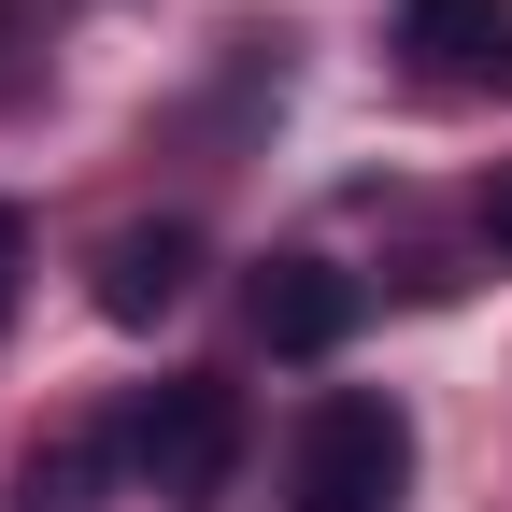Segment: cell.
Wrapping results in <instances>:
<instances>
[{"label":"cell","instance_id":"cell-8","mask_svg":"<svg viewBox=\"0 0 512 512\" xmlns=\"http://www.w3.org/2000/svg\"><path fill=\"white\" fill-rule=\"evenodd\" d=\"M484 242L512 256V171H484Z\"/></svg>","mask_w":512,"mask_h":512},{"label":"cell","instance_id":"cell-1","mask_svg":"<svg viewBox=\"0 0 512 512\" xmlns=\"http://www.w3.org/2000/svg\"><path fill=\"white\" fill-rule=\"evenodd\" d=\"M413 498V413L342 384L328 413L299 427V470H285V512H399Z\"/></svg>","mask_w":512,"mask_h":512},{"label":"cell","instance_id":"cell-5","mask_svg":"<svg viewBox=\"0 0 512 512\" xmlns=\"http://www.w3.org/2000/svg\"><path fill=\"white\" fill-rule=\"evenodd\" d=\"M185 285H200V228H114L100 242V313L114 328H157Z\"/></svg>","mask_w":512,"mask_h":512},{"label":"cell","instance_id":"cell-6","mask_svg":"<svg viewBox=\"0 0 512 512\" xmlns=\"http://www.w3.org/2000/svg\"><path fill=\"white\" fill-rule=\"evenodd\" d=\"M114 456H128V441H100V427H72V441H29V470H15V512H100Z\"/></svg>","mask_w":512,"mask_h":512},{"label":"cell","instance_id":"cell-3","mask_svg":"<svg viewBox=\"0 0 512 512\" xmlns=\"http://www.w3.org/2000/svg\"><path fill=\"white\" fill-rule=\"evenodd\" d=\"M399 57L427 86H512V0H399Z\"/></svg>","mask_w":512,"mask_h":512},{"label":"cell","instance_id":"cell-9","mask_svg":"<svg viewBox=\"0 0 512 512\" xmlns=\"http://www.w3.org/2000/svg\"><path fill=\"white\" fill-rule=\"evenodd\" d=\"M0 29H15V0H0Z\"/></svg>","mask_w":512,"mask_h":512},{"label":"cell","instance_id":"cell-4","mask_svg":"<svg viewBox=\"0 0 512 512\" xmlns=\"http://www.w3.org/2000/svg\"><path fill=\"white\" fill-rule=\"evenodd\" d=\"M256 342L271 356H342L356 342V285L328 256H271V271H256Z\"/></svg>","mask_w":512,"mask_h":512},{"label":"cell","instance_id":"cell-7","mask_svg":"<svg viewBox=\"0 0 512 512\" xmlns=\"http://www.w3.org/2000/svg\"><path fill=\"white\" fill-rule=\"evenodd\" d=\"M15 285H29V214L0 200V313H15Z\"/></svg>","mask_w":512,"mask_h":512},{"label":"cell","instance_id":"cell-2","mask_svg":"<svg viewBox=\"0 0 512 512\" xmlns=\"http://www.w3.org/2000/svg\"><path fill=\"white\" fill-rule=\"evenodd\" d=\"M114 441H128V470H143L157 498H214L242 470V399L214 370H185V384H143V413H128Z\"/></svg>","mask_w":512,"mask_h":512}]
</instances>
